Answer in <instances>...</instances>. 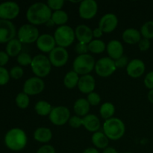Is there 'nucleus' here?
Segmentation results:
<instances>
[{"mask_svg": "<svg viewBox=\"0 0 153 153\" xmlns=\"http://www.w3.org/2000/svg\"><path fill=\"white\" fill-rule=\"evenodd\" d=\"M52 10L43 2H36L31 4L26 12L27 20L33 25L46 24L52 17Z\"/></svg>", "mask_w": 153, "mask_h": 153, "instance_id": "1", "label": "nucleus"}, {"mask_svg": "<svg viewBox=\"0 0 153 153\" xmlns=\"http://www.w3.org/2000/svg\"><path fill=\"white\" fill-rule=\"evenodd\" d=\"M27 135L24 130L13 128L9 130L4 136V143L12 151H20L27 144Z\"/></svg>", "mask_w": 153, "mask_h": 153, "instance_id": "2", "label": "nucleus"}, {"mask_svg": "<svg viewBox=\"0 0 153 153\" xmlns=\"http://www.w3.org/2000/svg\"><path fill=\"white\" fill-rule=\"evenodd\" d=\"M125 124L119 118H110L105 120L103 124V132L110 140H119L123 137L125 134Z\"/></svg>", "mask_w": 153, "mask_h": 153, "instance_id": "3", "label": "nucleus"}, {"mask_svg": "<svg viewBox=\"0 0 153 153\" xmlns=\"http://www.w3.org/2000/svg\"><path fill=\"white\" fill-rule=\"evenodd\" d=\"M95 59L92 55L89 54L78 55L73 63V71L82 76L88 75L95 69Z\"/></svg>", "mask_w": 153, "mask_h": 153, "instance_id": "4", "label": "nucleus"}, {"mask_svg": "<svg viewBox=\"0 0 153 153\" xmlns=\"http://www.w3.org/2000/svg\"><path fill=\"white\" fill-rule=\"evenodd\" d=\"M31 68L33 73L38 78H44L50 73L52 64L49 58L43 54L35 55L32 58Z\"/></svg>", "mask_w": 153, "mask_h": 153, "instance_id": "5", "label": "nucleus"}, {"mask_svg": "<svg viewBox=\"0 0 153 153\" xmlns=\"http://www.w3.org/2000/svg\"><path fill=\"white\" fill-rule=\"evenodd\" d=\"M54 38L58 46L63 48L68 47L74 42L76 38L75 30L67 25L59 26L54 33Z\"/></svg>", "mask_w": 153, "mask_h": 153, "instance_id": "6", "label": "nucleus"}, {"mask_svg": "<svg viewBox=\"0 0 153 153\" xmlns=\"http://www.w3.org/2000/svg\"><path fill=\"white\" fill-rule=\"evenodd\" d=\"M39 31L35 25L31 24H24L17 31V39L22 43H33L37 42Z\"/></svg>", "mask_w": 153, "mask_h": 153, "instance_id": "7", "label": "nucleus"}, {"mask_svg": "<svg viewBox=\"0 0 153 153\" xmlns=\"http://www.w3.org/2000/svg\"><path fill=\"white\" fill-rule=\"evenodd\" d=\"M117 70L115 62L109 57H104L96 62V73L100 77H108L111 76Z\"/></svg>", "mask_w": 153, "mask_h": 153, "instance_id": "8", "label": "nucleus"}, {"mask_svg": "<svg viewBox=\"0 0 153 153\" xmlns=\"http://www.w3.org/2000/svg\"><path fill=\"white\" fill-rule=\"evenodd\" d=\"M49 120L55 126H63L67 123L70 118V111L65 106H56L52 108L50 114L49 115Z\"/></svg>", "mask_w": 153, "mask_h": 153, "instance_id": "9", "label": "nucleus"}, {"mask_svg": "<svg viewBox=\"0 0 153 153\" xmlns=\"http://www.w3.org/2000/svg\"><path fill=\"white\" fill-rule=\"evenodd\" d=\"M19 6L14 1H4L0 4V19L10 21L19 15Z\"/></svg>", "mask_w": 153, "mask_h": 153, "instance_id": "10", "label": "nucleus"}, {"mask_svg": "<svg viewBox=\"0 0 153 153\" xmlns=\"http://www.w3.org/2000/svg\"><path fill=\"white\" fill-rule=\"evenodd\" d=\"M48 58L52 66L55 67H61L68 61L69 54L65 48L57 46L49 54Z\"/></svg>", "mask_w": 153, "mask_h": 153, "instance_id": "11", "label": "nucleus"}, {"mask_svg": "<svg viewBox=\"0 0 153 153\" xmlns=\"http://www.w3.org/2000/svg\"><path fill=\"white\" fill-rule=\"evenodd\" d=\"M45 84L43 79L34 76L27 79L23 85V92L28 96L37 95L44 90Z\"/></svg>", "mask_w": 153, "mask_h": 153, "instance_id": "12", "label": "nucleus"}, {"mask_svg": "<svg viewBox=\"0 0 153 153\" xmlns=\"http://www.w3.org/2000/svg\"><path fill=\"white\" fill-rule=\"evenodd\" d=\"M16 34V27L11 21L0 19V43H7Z\"/></svg>", "mask_w": 153, "mask_h": 153, "instance_id": "13", "label": "nucleus"}, {"mask_svg": "<svg viewBox=\"0 0 153 153\" xmlns=\"http://www.w3.org/2000/svg\"><path fill=\"white\" fill-rule=\"evenodd\" d=\"M98 10V4L94 0H83L80 2L79 13L84 19H91L96 16Z\"/></svg>", "mask_w": 153, "mask_h": 153, "instance_id": "14", "label": "nucleus"}, {"mask_svg": "<svg viewBox=\"0 0 153 153\" xmlns=\"http://www.w3.org/2000/svg\"><path fill=\"white\" fill-rule=\"evenodd\" d=\"M118 25V18L114 13H106L100 19L99 28L103 33H111L114 31Z\"/></svg>", "mask_w": 153, "mask_h": 153, "instance_id": "15", "label": "nucleus"}, {"mask_svg": "<svg viewBox=\"0 0 153 153\" xmlns=\"http://www.w3.org/2000/svg\"><path fill=\"white\" fill-rule=\"evenodd\" d=\"M36 45L39 50L41 52L50 53L56 47V42L54 36L49 34H43L39 36L36 42Z\"/></svg>", "mask_w": 153, "mask_h": 153, "instance_id": "16", "label": "nucleus"}, {"mask_svg": "<svg viewBox=\"0 0 153 153\" xmlns=\"http://www.w3.org/2000/svg\"><path fill=\"white\" fill-rule=\"evenodd\" d=\"M146 70V66L142 60L135 58L129 61L126 67L127 74L133 79H137L143 76Z\"/></svg>", "mask_w": 153, "mask_h": 153, "instance_id": "17", "label": "nucleus"}, {"mask_svg": "<svg viewBox=\"0 0 153 153\" xmlns=\"http://www.w3.org/2000/svg\"><path fill=\"white\" fill-rule=\"evenodd\" d=\"M75 35L79 43L89 44L93 40V30L86 25H79L75 29Z\"/></svg>", "mask_w": 153, "mask_h": 153, "instance_id": "18", "label": "nucleus"}, {"mask_svg": "<svg viewBox=\"0 0 153 153\" xmlns=\"http://www.w3.org/2000/svg\"><path fill=\"white\" fill-rule=\"evenodd\" d=\"M96 87V81L94 76L91 75L82 76L78 83V88L82 94H89L94 92Z\"/></svg>", "mask_w": 153, "mask_h": 153, "instance_id": "19", "label": "nucleus"}, {"mask_svg": "<svg viewBox=\"0 0 153 153\" xmlns=\"http://www.w3.org/2000/svg\"><path fill=\"white\" fill-rule=\"evenodd\" d=\"M106 50L108 54L109 58L113 59L114 61H116L123 56V46L121 42L117 40H112L109 41L106 46Z\"/></svg>", "mask_w": 153, "mask_h": 153, "instance_id": "20", "label": "nucleus"}, {"mask_svg": "<svg viewBox=\"0 0 153 153\" xmlns=\"http://www.w3.org/2000/svg\"><path fill=\"white\" fill-rule=\"evenodd\" d=\"M82 126L91 132H97L100 128V120L96 115L88 114L82 118Z\"/></svg>", "mask_w": 153, "mask_h": 153, "instance_id": "21", "label": "nucleus"}, {"mask_svg": "<svg viewBox=\"0 0 153 153\" xmlns=\"http://www.w3.org/2000/svg\"><path fill=\"white\" fill-rule=\"evenodd\" d=\"M140 31L134 28H129L126 29L122 34V38L126 43L130 45L137 44L141 40Z\"/></svg>", "mask_w": 153, "mask_h": 153, "instance_id": "22", "label": "nucleus"}, {"mask_svg": "<svg viewBox=\"0 0 153 153\" xmlns=\"http://www.w3.org/2000/svg\"><path fill=\"white\" fill-rule=\"evenodd\" d=\"M90 107H91V105L89 104L86 99L80 98L75 102L73 109L77 116L84 117L89 113Z\"/></svg>", "mask_w": 153, "mask_h": 153, "instance_id": "23", "label": "nucleus"}, {"mask_svg": "<svg viewBox=\"0 0 153 153\" xmlns=\"http://www.w3.org/2000/svg\"><path fill=\"white\" fill-rule=\"evenodd\" d=\"M52 137V132L49 128L40 127L37 128L34 132V138L40 143H48Z\"/></svg>", "mask_w": 153, "mask_h": 153, "instance_id": "24", "label": "nucleus"}, {"mask_svg": "<svg viewBox=\"0 0 153 153\" xmlns=\"http://www.w3.org/2000/svg\"><path fill=\"white\" fill-rule=\"evenodd\" d=\"M108 140L109 139L105 134V133L102 131L94 132L91 137L93 144L98 149H105L107 148L108 146Z\"/></svg>", "mask_w": 153, "mask_h": 153, "instance_id": "25", "label": "nucleus"}, {"mask_svg": "<svg viewBox=\"0 0 153 153\" xmlns=\"http://www.w3.org/2000/svg\"><path fill=\"white\" fill-rule=\"evenodd\" d=\"M22 50V43L18 39L14 38L10 40L6 45V53L9 57L18 56Z\"/></svg>", "mask_w": 153, "mask_h": 153, "instance_id": "26", "label": "nucleus"}, {"mask_svg": "<svg viewBox=\"0 0 153 153\" xmlns=\"http://www.w3.org/2000/svg\"><path fill=\"white\" fill-rule=\"evenodd\" d=\"M80 77L75 71H69L64 78V85L68 89H73L78 86Z\"/></svg>", "mask_w": 153, "mask_h": 153, "instance_id": "27", "label": "nucleus"}, {"mask_svg": "<svg viewBox=\"0 0 153 153\" xmlns=\"http://www.w3.org/2000/svg\"><path fill=\"white\" fill-rule=\"evenodd\" d=\"M34 110L37 114L44 117L50 114L52 110V107L48 102L44 101V100H40L35 104Z\"/></svg>", "mask_w": 153, "mask_h": 153, "instance_id": "28", "label": "nucleus"}, {"mask_svg": "<svg viewBox=\"0 0 153 153\" xmlns=\"http://www.w3.org/2000/svg\"><path fill=\"white\" fill-rule=\"evenodd\" d=\"M68 14L67 13V12L60 10L52 12L51 19L53 21L55 25L62 26V25H65V24L68 21Z\"/></svg>", "mask_w": 153, "mask_h": 153, "instance_id": "29", "label": "nucleus"}, {"mask_svg": "<svg viewBox=\"0 0 153 153\" xmlns=\"http://www.w3.org/2000/svg\"><path fill=\"white\" fill-rule=\"evenodd\" d=\"M115 112V108L112 103L105 102L101 105L100 109V114L102 118L107 120L110 118L113 117Z\"/></svg>", "mask_w": 153, "mask_h": 153, "instance_id": "30", "label": "nucleus"}, {"mask_svg": "<svg viewBox=\"0 0 153 153\" xmlns=\"http://www.w3.org/2000/svg\"><path fill=\"white\" fill-rule=\"evenodd\" d=\"M106 49V45L104 41L101 40H93L91 43L88 44V50L91 53L94 54H100L102 53Z\"/></svg>", "mask_w": 153, "mask_h": 153, "instance_id": "31", "label": "nucleus"}, {"mask_svg": "<svg viewBox=\"0 0 153 153\" xmlns=\"http://www.w3.org/2000/svg\"><path fill=\"white\" fill-rule=\"evenodd\" d=\"M15 102L18 108L20 109H25L28 107L30 103L29 96L27 95L24 92L19 93L16 95Z\"/></svg>", "mask_w": 153, "mask_h": 153, "instance_id": "32", "label": "nucleus"}, {"mask_svg": "<svg viewBox=\"0 0 153 153\" xmlns=\"http://www.w3.org/2000/svg\"><path fill=\"white\" fill-rule=\"evenodd\" d=\"M140 34L143 38L150 39L153 38V21H147L145 22L140 28Z\"/></svg>", "mask_w": 153, "mask_h": 153, "instance_id": "33", "label": "nucleus"}, {"mask_svg": "<svg viewBox=\"0 0 153 153\" xmlns=\"http://www.w3.org/2000/svg\"><path fill=\"white\" fill-rule=\"evenodd\" d=\"M32 58L29 54L26 53V52H21L19 55L17 56L16 61L17 63L20 66H26L31 65V62H32Z\"/></svg>", "mask_w": 153, "mask_h": 153, "instance_id": "34", "label": "nucleus"}, {"mask_svg": "<svg viewBox=\"0 0 153 153\" xmlns=\"http://www.w3.org/2000/svg\"><path fill=\"white\" fill-rule=\"evenodd\" d=\"M9 74H10V77L13 79H21L24 75V70L20 66H14L10 69L9 71Z\"/></svg>", "mask_w": 153, "mask_h": 153, "instance_id": "35", "label": "nucleus"}, {"mask_svg": "<svg viewBox=\"0 0 153 153\" xmlns=\"http://www.w3.org/2000/svg\"><path fill=\"white\" fill-rule=\"evenodd\" d=\"M64 0H49V1H47V3H46L48 7L52 10H53L54 11L61 10V8L64 6Z\"/></svg>", "mask_w": 153, "mask_h": 153, "instance_id": "36", "label": "nucleus"}, {"mask_svg": "<svg viewBox=\"0 0 153 153\" xmlns=\"http://www.w3.org/2000/svg\"><path fill=\"white\" fill-rule=\"evenodd\" d=\"M10 74L7 69L0 67V86H3L8 83L10 80Z\"/></svg>", "mask_w": 153, "mask_h": 153, "instance_id": "37", "label": "nucleus"}, {"mask_svg": "<svg viewBox=\"0 0 153 153\" xmlns=\"http://www.w3.org/2000/svg\"><path fill=\"white\" fill-rule=\"evenodd\" d=\"M87 100L89 102L91 105L96 106L98 105L101 102V97H100V94H97L96 92H92L89 94L87 97Z\"/></svg>", "mask_w": 153, "mask_h": 153, "instance_id": "38", "label": "nucleus"}, {"mask_svg": "<svg viewBox=\"0 0 153 153\" xmlns=\"http://www.w3.org/2000/svg\"><path fill=\"white\" fill-rule=\"evenodd\" d=\"M69 125L72 127V128H80L82 126V118H81L80 117L77 116H73L70 118L68 121Z\"/></svg>", "mask_w": 153, "mask_h": 153, "instance_id": "39", "label": "nucleus"}, {"mask_svg": "<svg viewBox=\"0 0 153 153\" xmlns=\"http://www.w3.org/2000/svg\"><path fill=\"white\" fill-rule=\"evenodd\" d=\"M75 50H76V53L79 55H85V54H88V44H85V43H78L76 44V48H75Z\"/></svg>", "mask_w": 153, "mask_h": 153, "instance_id": "40", "label": "nucleus"}, {"mask_svg": "<svg viewBox=\"0 0 153 153\" xmlns=\"http://www.w3.org/2000/svg\"><path fill=\"white\" fill-rule=\"evenodd\" d=\"M144 85L146 88L150 90H153V70L149 72L144 78Z\"/></svg>", "mask_w": 153, "mask_h": 153, "instance_id": "41", "label": "nucleus"}, {"mask_svg": "<svg viewBox=\"0 0 153 153\" xmlns=\"http://www.w3.org/2000/svg\"><path fill=\"white\" fill-rule=\"evenodd\" d=\"M138 48L141 52H146L150 48L151 43L149 40L146 38H142L138 43Z\"/></svg>", "mask_w": 153, "mask_h": 153, "instance_id": "42", "label": "nucleus"}, {"mask_svg": "<svg viewBox=\"0 0 153 153\" xmlns=\"http://www.w3.org/2000/svg\"><path fill=\"white\" fill-rule=\"evenodd\" d=\"M117 68H124L126 67L128 64V58L126 56H122L119 59L114 61Z\"/></svg>", "mask_w": 153, "mask_h": 153, "instance_id": "43", "label": "nucleus"}, {"mask_svg": "<svg viewBox=\"0 0 153 153\" xmlns=\"http://www.w3.org/2000/svg\"><path fill=\"white\" fill-rule=\"evenodd\" d=\"M37 153H55V150L52 146L46 144L39 148Z\"/></svg>", "mask_w": 153, "mask_h": 153, "instance_id": "44", "label": "nucleus"}, {"mask_svg": "<svg viewBox=\"0 0 153 153\" xmlns=\"http://www.w3.org/2000/svg\"><path fill=\"white\" fill-rule=\"evenodd\" d=\"M9 61V55L6 52L0 51V67L6 65Z\"/></svg>", "mask_w": 153, "mask_h": 153, "instance_id": "45", "label": "nucleus"}, {"mask_svg": "<svg viewBox=\"0 0 153 153\" xmlns=\"http://www.w3.org/2000/svg\"><path fill=\"white\" fill-rule=\"evenodd\" d=\"M102 34L103 31H102L99 27H97V28H94V29L93 30V36H94V37H96V38H100V37H101L102 36Z\"/></svg>", "mask_w": 153, "mask_h": 153, "instance_id": "46", "label": "nucleus"}, {"mask_svg": "<svg viewBox=\"0 0 153 153\" xmlns=\"http://www.w3.org/2000/svg\"><path fill=\"white\" fill-rule=\"evenodd\" d=\"M102 153H118V152H117V151L114 149V148L108 147V146L107 148H105V149L103 150Z\"/></svg>", "mask_w": 153, "mask_h": 153, "instance_id": "47", "label": "nucleus"}, {"mask_svg": "<svg viewBox=\"0 0 153 153\" xmlns=\"http://www.w3.org/2000/svg\"><path fill=\"white\" fill-rule=\"evenodd\" d=\"M83 153H100V152H99V151L97 150L96 148L89 147L88 148V149H85V150L83 152Z\"/></svg>", "mask_w": 153, "mask_h": 153, "instance_id": "48", "label": "nucleus"}, {"mask_svg": "<svg viewBox=\"0 0 153 153\" xmlns=\"http://www.w3.org/2000/svg\"><path fill=\"white\" fill-rule=\"evenodd\" d=\"M147 98L148 100L150 102V103L153 104V90H150L149 91V93L147 94Z\"/></svg>", "mask_w": 153, "mask_h": 153, "instance_id": "49", "label": "nucleus"}, {"mask_svg": "<svg viewBox=\"0 0 153 153\" xmlns=\"http://www.w3.org/2000/svg\"><path fill=\"white\" fill-rule=\"evenodd\" d=\"M46 25H47V26H49V27H52V26H53L54 25H55V23H54L53 22V21L52 20V19H49V21H48L47 22H46Z\"/></svg>", "mask_w": 153, "mask_h": 153, "instance_id": "50", "label": "nucleus"}, {"mask_svg": "<svg viewBox=\"0 0 153 153\" xmlns=\"http://www.w3.org/2000/svg\"><path fill=\"white\" fill-rule=\"evenodd\" d=\"M124 153H131V152H124Z\"/></svg>", "mask_w": 153, "mask_h": 153, "instance_id": "51", "label": "nucleus"}]
</instances>
